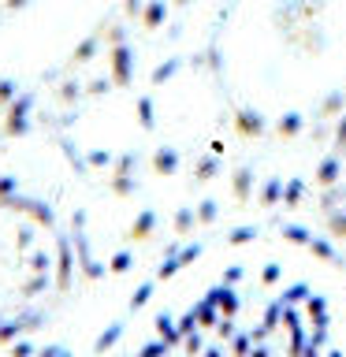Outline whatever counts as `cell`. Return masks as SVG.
Instances as JSON below:
<instances>
[{
	"label": "cell",
	"instance_id": "cell-1",
	"mask_svg": "<svg viewBox=\"0 0 346 357\" xmlns=\"http://www.w3.org/2000/svg\"><path fill=\"white\" fill-rule=\"evenodd\" d=\"M142 357H343L328 305L298 283L220 287Z\"/></svg>",
	"mask_w": 346,
	"mask_h": 357
}]
</instances>
